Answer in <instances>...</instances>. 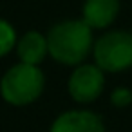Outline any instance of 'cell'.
Wrapping results in <instances>:
<instances>
[{
	"instance_id": "6da1fadb",
	"label": "cell",
	"mask_w": 132,
	"mask_h": 132,
	"mask_svg": "<svg viewBox=\"0 0 132 132\" xmlns=\"http://www.w3.org/2000/svg\"><path fill=\"white\" fill-rule=\"evenodd\" d=\"M51 58L63 65H80L94 47L92 29L83 20H63L47 33Z\"/></svg>"
},
{
	"instance_id": "7a4b0ae2",
	"label": "cell",
	"mask_w": 132,
	"mask_h": 132,
	"mask_svg": "<svg viewBox=\"0 0 132 132\" xmlns=\"http://www.w3.org/2000/svg\"><path fill=\"white\" fill-rule=\"evenodd\" d=\"M45 85V76L38 65L16 63L9 67L0 80V94L4 101L15 107H24L36 101Z\"/></svg>"
},
{
	"instance_id": "3957f363",
	"label": "cell",
	"mask_w": 132,
	"mask_h": 132,
	"mask_svg": "<svg viewBox=\"0 0 132 132\" xmlns=\"http://www.w3.org/2000/svg\"><path fill=\"white\" fill-rule=\"evenodd\" d=\"M94 63L103 72H121L132 67V33L107 31L92 47Z\"/></svg>"
},
{
	"instance_id": "277c9868",
	"label": "cell",
	"mask_w": 132,
	"mask_h": 132,
	"mask_svg": "<svg viewBox=\"0 0 132 132\" xmlns=\"http://www.w3.org/2000/svg\"><path fill=\"white\" fill-rule=\"evenodd\" d=\"M105 87L103 71L96 63H80L69 78L67 90L76 103L87 105L100 98Z\"/></svg>"
},
{
	"instance_id": "5b68a950",
	"label": "cell",
	"mask_w": 132,
	"mask_h": 132,
	"mask_svg": "<svg viewBox=\"0 0 132 132\" xmlns=\"http://www.w3.org/2000/svg\"><path fill=\"white\" fill-rule=\"evenodd\" d=\"M49 132H105L103 119L92 110H65L51 125Z\"/></svg>"
},
{
	"instance_id": "8992f818",
	"label": "cell",
	"mask_w": 132,
	"mask_h": 132,
	"mask_svg": "<svg viewBox=\"0 0 132 132\" xmlns=\"http://www.w3.org/2000/svg\"><path fill=\"white\" fill-rule=\"evenodd\" d=\"M119 13V0H85L81 20L90 29L109 27Z\"/></svg>"
},
{
	"instance_id": "52a82bcc",
	"label": "cell",
	"mask_w": 132,
	"mask_h": 132,
	"mask_svg": "<svg viewBox=\"0 0 132 132\" xmlns=\"http://www.w3.org/2000/svg\"><path fill=\"white\" fill-rule=\"evenodd\" d=\"M16 54L20 62L29 65H38L45 60L49 54L47 38L38 31H27L18 42H16Z\"/></svg>"
},
{
	"instance_id": "ba28073f",
	"label": "cell",
	"mask_w": 132,
	"mask_h": 132,
	"mask_svg": "<svg viewBox=\"0 0 132 132\" xmlns=\"http://www.w3.org/2000/svg\"><path fill=\"white\" fill-rule=\"evenodd\" d=\"M15 45H16V31H15V27L7 20L0 18V58L9 54Z\"/></svg>"
},
{
	"instance_id": "9c48e42d",
	"label": "cell",
	"mask_w": 132,
	"mask_h": 132,
	"mask_svg": "<svg viewBox=\"0 0 132 132\" xmlns=\"http://www.w3.org/2000/svg\"><path fill=\"white\" fill-rule=\"evenodd\" d=\"M110 103L112 107H118V109H123L127 105L132 103V92L125 87H118L112 94H110Z\"/></svg>"
}]
</instances>
